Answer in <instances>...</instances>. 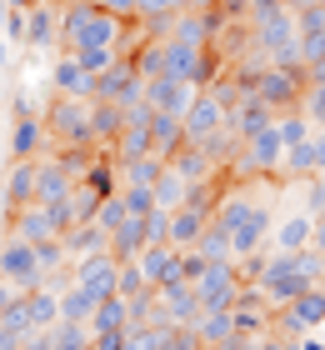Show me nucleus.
<instances>
[{"instance_id": "obj_1", "label": "nucleus", "mask_w": 325, "mask_h": 350, "mask_svg": "<svg viewBox=\"0 0 325 350\" xmlns=\"http://www.w3.org/2000/svg\"><path fill=\"white\" fill-rule=\"evenodd\" d=\"M216 226L231 235V250H235V260H246V256H260V245H265V235H270V211L265 205H255L246 190L240 196H225L216 205Z\"/></svg>"}, {"instance_id": "obj_2", "label": "nucleus", "mask_w": 325, "mask_h": 350, "mask_svg": "<svg viewBox=\"0 0 325 350\" xmlns=\"http://www.w3.org/2000/svg\"><path fill=\"white\" fill-rule=\"evenodd\" d=\"M120 36H125V25L116 15L95 10L90 0H65L60 5V45L65 51H90V45H116L120 51Z\"/></svg>"}, {"instance_id": "obj_3", "label": "nucleus", "mask_w": 325, "mask_h": 350, "mask_svg": "<svg viewBox=\"0 0 325 350\" xmlns=\"http://www.w3.org/2000/svg\"><path fill=\"white\" fill-rule=\"evenodd\" d=\"M250 40H255V55H265L270 66L300 70V30H296V10L290 5L250 21Z\"/></svg>"}, {"instance_id": "obj_4", "label": "nucleus", "mask_w": 325, "mask_h": 350, "mask_svg": "<svg viewBox=\"0 0 325 350\" xmlns=\"http://www.w3.org/2000/svg\"><path fill=\"white\" fill-rule=\"evenodd\" d=\"M216 70H220V60H216L210 45L160 40V75H166V81H181V85L205 90V85H216Z\"/></svg>"}, {"instance_id": "obj_5", "label": "nucleus", "mask_w": 325, "mask_h": 350, "mask_svg": "<svg viewBox=\"0 0 325 350\" xmlns=\"http://www.w3.org/2000/svg\"><path fill=\"white\" fill-rule=\"evenodd\" d=\"M86 105H90V100H70V95H55V100L40 110L51 146H60V150H90V120H86Z\"/></svg>"}, {"instance_id": "obj_6", "label": "nucleus", "mask_w": 325, "mask_h": 350, "mask_svg": "<svg viewBox=\"0 0 325 350\" xmlns=\"http://www.w3.org/2000/svg\"><path fill=\"white\" fill-rule=\"evenodd\" d=\"M255 100H265L275 116L281 110H300V95H305V70H285V66H265L260 81L250 85Z\"/></svg>"}, {"instance_id": "obj_7", "label": "nucleus", "mask_w": 325, "mask_h": 350, "mask_svg": "<svg viewBox=\"0 0 325 350\" xmlns=\"http://www.w3.org/2000/svg\"><path fill=\"white\" fill-rule=\"evenodd\" d=\"M0 280H10L15 291H36V285H45L36 245L21 241V235H5V241H0Z\"/></svg>"}, {"instance_id": "obj_8", "label": "nucleus", "mask_w": 325, "mask_h": 350, "mask_svg": "<svg viewBox=\"0 0 325 350\" xmlns=\"http://www.w3.org/2000/svg\"><path fill=\"white\" fill-rule=\"evenodd\" d=\"M235 295H240V265H205V275L195 280L200 310H231Z\"/></svg>"}, {"instance_id": "obj_9", "label": "nucleus", "mask_w": 325, "mask_h": 350, "mask_svg": "<svg viewBox=\"0 0 325 350\" xmlns=\"http://www.w3.org/2000/svg\"><path fill=\"white\" fill-rule=\"evenodd\" d=\"M181 131H185V146H200V140H210V135H220V131H225V105H220V95H216V90H200V95L190 100L185 120H181Z\"/></svg>"}, {"instance_id": "obj_10", "label": "nucleus", "mask_w": 325, "mask_h": 350, "mask_svg": "<svg viewBox=\"0 0 325 350\" xmlns=\"http://www.w3.org/2000/svg\"><path fill=\"white\" fill-rule=\"evenodd\" d=\"M70 285H80L86 295H95V300H105V295H116V285H120V265L105 256H86V260H75L70 265Z\"/></svg>"}, {"instance_id": "obj_11", "label": "nucleus", "mask_w": 325, "mask_h": 350, "mask_svg": "<svg viewBox=\"0 0 325 350\" xmlns=\"http://www.w3.org/2000/svg\"><path fill=\"white\" fill-rule=\"evenodd\" d=\"M195 85H181V81H166V75H155V81H145V105L155 110V116H175V120H185V110L195 100Z\"/></svg>"}, {"instance_id": "obj_12", "label": "nucleus", "mask_w": 325, "mask_h": 350, "mask_svg": "<svg viewBox=\"0 0 325 350\" xmlns=\"http://www.w3.org/2000/svg\"><path fill=\"white\" fill-rule=\"evenodd\" d=\"M181 256H185V250H175V245H145L140 256H135L145 285L160 291V285H170V280H185V275H181Z\"/></svg>"}, {"instance_id": "obj_13", "label": "nucleus", "mask_w": 325, "mask_h": 350, "mask_svg": "<svg viewBox=\"0 0 325 350\" xmlns=\"http://www.w3.org/2000/svg\"><path fill=\"white\" fill-rule=\"evenodd\" d=\"M155 306H160V315H166V325H195V315H200V300H195V285L190 280L160 285Z\"/></svg>"}, {"instance_id": "obj_14", "label": "nucleus", "mask_w": 325, "mask_h": 350, "mask_svg": "<svg viewBox=\"0 0 325 350\" xmlns=\"http://www.w3.org/2000/svg\"><path fill=\"white\" fill-rule=\"evenodd\" d=\"M216 25H220V15L216 10H181V15H175V21H170V36L166 40H181V45H210V40H216Z\"/></svg>"}, {"instance_id": "obj_15", "label": "nucleus", "mask_w": 325, "mask_h": 350, "mask_svg": "<svg viewBox=\"0 0 325 350\" xmlns=\"http://www.w3.org/2000/svg\"><path fill=\"white\" fill-rule=\"evenodd\" d=\"M75 180L80 175L70 170V165H60L55 155H40V175H36V200L40 205H55V200H65L75 190Z\"/></svg>"}, {"instance_id": "obj_16", "label": "nucleus", "mask_w": 325, "mask_h": 350, "mask_svg": "<svg viewBox=\"0 0 325 350\" xmlns=\"http://www.w3.org/2000/svg\"><path fill=\"white\" fill-rule=\"evenodd\" d=\"M51 85H55V95H70V100H95V75L80 70V60L70 51L51 66Z\"/></svg>"}, {"instance_id": "obj_17", "label": "nucleus", "mask_w": 325, "mask_h": 350, "mask_svg": "<svg viewBox=\"0 0 325 350\" xmlns=\"http://www.w3.org/2000/svg\"><path fill=\"white\" fill-rule=\"evenodd\" d=\"M15 220H10V235H21V241H30V245H40V241H60L55 235V220H51V205H21V211H10Z\"/></svg>"}, {"instance_id": "obj_18", "label": "nucleus", "mask_w": 325, "mask_h": 350, "mask_svg": "<svg viewBox=\"0 0 325 350\" xmlns=\"http://www.w3.org/2000/svg\"><path fill=\"white\" fill-rule=\"evenodd\" d=\"M51 135H45V120L40 116H21L15 120V135H10V161H40Z\"/></svg>"}, {"instance_id": "obj_19", "label": "nucleus", "mask_w": 325, "mask_h": 350, "mask_svg": "<svg viewBox=\"0 0 325 350\" xmlns=\"http://www.w3.org/2000/svg\"><path fill=\"white\" fill-rule=\"evenodd\" d=\"M86 120H90V146H116V135L125 131V110L110 105V100H90L86 105Z\"/></svg>"}, {"instance_id": "obj_20", "label": "nucleus", "mask_w": 325, "mask_h": 350, "mask_svg": "<svg viewBox=\"0 0 325 350\" xmlns=\"http://www.w3.org/2000/svg\"><path fill=\"white\" fill-rule=\"evenodd\" d=\"M145 250V226H140V215H125L116 230H110V241H105V256L116 260V265H130Z\"/></svg>"}, {"instance_id": "obj_21", "label": "nucleus", "mask_w": 325, "mask_h": 350, "mask_svg": "<svg viewBox=\"0 0 325 350\" xmlns=\"http://www.w3.org/2000/svg\"><path fill=\"white\" fill-rule=\"evenodd\" d=\"M190 330H195V340H200V350H220L235 336V315L231 310H200Z\"/></svg>"}, {"instance_id": "obj_22", "label": "nucleus", "mask_w": 325, "mask_h": 350, "mask_svg": "<svg viewBox=\"0 0 325 350\" xmlns=\"http://www.w3.org/2000/svg\"><path fill=\"white\" fill-rule=\"evenodd\" d=\"M25 40L36 45V51H45V45L60 40V5H55V0H51V5L25 10Z\"/></svg>"}, {"instance_id": "obj_23", "label": "nucleus", "mask_w": 325, "mask_h": 350, "mask_svg": "<svg viewBox=\"0 0 325 350\" xmlns=\"http://www.w3.org/2000/svg\"><path fill=\"white\" fill-rule=\"evenodd\" d=\"M166 165H170L175 175H181L185 185H210V175H216V165L205 161V150H200V146H181Z\"/></svg>"}, {"instance_id": "obj_24", "label": "nucleus", "mask_w": 325, "mask_h": 350, "mask_svg": "<svg viewBox=\"0 0 325 350\" xmlns=\"http://www.w3.org/2000/svg\"><path fill=\"white\" fill-rule=\"evenodd\" d=\"M36 175H40V161H15L10 180H5V205H10V211L36 205Z\"/></svg>"}, {"instance_id": "obj_25", "label": "nucleus", "mask_w": 325, "mask_h": 350, "mask_svg": "<svg viewBox=\"0 0 325 350\" xmlns=\"http://www.w3.org/2000/svg\"><path fill=\"white\" fill-rule=\"evenodd\" d=\"M105 241H110V235L95 226V220H90V226H75V230H65V235H60V245L70 250V265H75V260H86V256H101Z\"/></svg>"}, {"instance_id": "obj_26", "label": "nucleus", "mask_w": 325, "mask_h": 350, "mask_svg": "<svg viewBox=\"0 0 325 350\" xmlns=\"http://www.w3.org/2000/svg\"><path fill=\"white\" fill-rule=\"evenodd\" d=\"M311 230H315V215L311 211H296L275 226V250H305L311 245Z\"/></svg>"}, {"instance_id": "obj_27", "label": "nucleus", "mask_w": 325, "mask_h": 350, "mask_svg": "<svg viewBox=\"0 0 325 350\" xmlns=\"http://www.w3.org/2000/svg\"><path fill=\"white\" fill-rule=\"evenodd\" d=\"M185 146V131H181V120L175 116H151V150L160 155V161H170L175 150Z\"/></svg>"}, {"instance_id": "obj_28", "label": "nucleus", "mask_w": 325, "mask_h": 350, "mask_svg": "<svg viewBox=\"0 0 325 350\" xmlns=\"http://www.w3.org/2000/svg\"><path fill=\"white\" fill-rule=\"evenodd\" d=\"M25 306H30V321L36 325H55L60 321V291L55 285H36V291H21Z\"/></svg>"}, {"instance_id": "obj_29", "label": "nucleus", "mask_w": 325, "mask_h": 350, "mask_svg": "<svg viewBox=\"0 0 325 350\" xmlns=\"http://www.w3.org/2000/svg\"><path fill=\"white\" fill-rule=\"evenodd\" d=\"M130 325V306L120 295H105L101 306H95V315H90V336H105V330H125Z\"/></svg>"}, {"instance_id": "obj_30", "label": "nucleus", "mask_w": 325, "mask_h": 350, "mask_svg": "<svg viewBox=\"0 0 325 350\" xmlns=\"http://www.w3.org/2000/svg\"><path fill=\"white\" fill-rule=\"evenodd\" d=\"M95 306H101V300L86 295L80 285H60V321H80V325H90Z\"/></svg>"}, {"instance_id": "obj_31", "label": "nucleus", "mask_w": 325, "mask_h": 350, "mask_svg": "<svg viewBox=\"0 0 325 350\" xmlns=\"http://www.w3.org/2000/svg\"><path fill=\"white\" fill-rule=\"evenodd\" d=\"M51 350H90V325H80V321H55V325H51Z\"/></svg>"}, {"instance_id": "obj_32", "label": "nucleus", "mask_w": 325, "mask_h": 350, "mask_svg": "<svg viewBox=\"0 0 325 350\" xmlns=\"http://www.w3.org/2000/svg\"><path fill=\"white\" fill-rule=\"evenodd\" d=\"M185 196H190V185L166 165V170H160V180H155V205H160V211H175V205H185Z\"/></svg>"}, {"instance_id": "obj_33", "label": "nucleus", "mask_w": 325, "mask_h": 350, "mask_svg": "<svg viewBox=\"0 0 325 350\" xmlns=\"http://www.w3.org/2000/svg\"><path fill=\"white\" fill-rule=\"evenodd\" d=\"M70 55L80 60V70H86V75H105V70L120 60L116 45H90V51H70Z\"/></svg>"}, {"instance_id": "obj_34", "label": "nucleus", "mask_w": 325, "mask_h": 350, "mask_svg": "<svg viewBox=\"0 0 325 350\" xmlns=\"http://www.w3.org/2000/svg\"><path fill=\"white\" fill-rule=\"evenodd\" d=\"M160 170H166V161L160 155H140V161H125L120 165V180H135V185H155Z\"/></svg>"}, {"instance_id": "obj_35", "label": "nucleus", "mask_w": 325, "mask_h": 350, "mask_svg": "<svg viewBox=\"0 0 325 350\" xmlns=\"http://www.w3.org/2000/svg\"><path fill=\"white\" fill-rule=\"evenodd\" d=\"M120 200L130 215H151L155 211V185H135V180H120Z\"/></svg>"}, {"instance_id": "obj_36", "label": "nucleus", "mask_w": 325, "mask_h": 350, "mask_svg": "<svg viewBox=\"0 0 325 350\" xmlns=\"http://www.w3.org/2000/svg\"><path fill=\"white\" fill-rule=\"evenodd\" d=\"M181 10H190V0H140V25H155V21H175Z\"/></svg>"}, {"instance_id": "obj_37", "label": "nucleus", "mask_w": 325, "mask_h": 350, "mask_svg": "<svg viewBox=\"0 0 325 350\" xmlns=\"http://www.w3.org/2000/svg\"><path fill=\"white\" fill-rule=\"evenodd\" d=\"M140 226H145V245H170V211H155L151 215H140Z\"/></svg>"}, {"instance_id": "obj_38", "label": "nucleus", "mask_w": 325, "mask_h": 350, "mask_svg": "<svg viewBox=\"0 0 325 350\" xmlns=\"http://www.w3.org/2000/svg\"><path fill=\"white\" fill-rule=\"evenodd\" d=\"M125 215H130V211H125V200H120V190H116V196H105L101 205H95V226H101L105 235H110V230H116V226H120V220H125Z\"/></svg>"}, {"instance_id": "obj_39", "label": "nucleus", "mask_w": 325, "mask_h": 350, "mask_svg": "<svg viewBox=\"0 0 325 350\" xmlns=\"http://www.w3.org/2000/svg\"><path fill=\"white\" fill-rule=\"evenodd\" d=\"M95 10H105V15H116L120 25H140V0H90Z\"/></svg>"}, {"instance_id": "obj_40", "label": "nucleus", "mask_w": 325, "mask_h": 350, "mask_svg": "<svg viewBox=\"0 0 325 350\" xmlns=\"http://www.w3.org/2000/svg\"><path fill=\"white\" fill-rule=\"evenodd\" d=\"M151 285H145V275H140V265L130 260V265H120V285H116V295L120 300H135V295H145Z\"/></svg>"}, {"instance_id": "obj_41", "label": "nucleus", "mask_w": 325, "mask_h": 350, "mask_svg": "<svg viewBox=\"0 0 325 350\" xmlns=\"http://www.w3.org/2000/svg\"><path fill=\"white\" fill-rule=\"evenodd\" d=\"M0 321H5L10 330H21V336H25V330H36V321H30V306H25V295H15V300H10V310H0Z\"/></svg>"}, {"instance_id": "obj_42", "label": "nucleus", "mask_w": 325, "mask_h": 350, "mask_svg": "<svg viewBox=\"0 0 325 350\" xmlns=\"http://www.w3.org/2000/svg\"><path fill=\"white\" fill-rule=\"evenodd\" d=\"M155 350H200V340H195V330H190V325H175Z\"/></svg>"}, {"instance_id": "obj_43", "label": "nucleus", "mask_w": 325, "mask_h": 350, "mask_svg": "<svg viewBox=\"0 0 325 350\" xmlns=\"http://www.w3.org/2000/svg\"><path fill=\"white\" fill-rule=\"evenodd\" d=\"M5 36H10V40H25V10H21V5L5 10Z\"/></svg>"}, {"instance_id": "obj_44", "label": "nucleus", "mask_w": 325, "mask_h": 350, "mask_svg": "<svg viewBox=\"0 0 325 350\" xmlns=\"http://www.w3.org/2000/svg\"><path fill=\"white\" fill-rule=\"evenodd\" d=\"M21 350H51V325H36V330H25Z\"/></svg>"}, {"instance_id": "obj_45", "label": "nucleus", "mask_w": 325, "mask_h": 350, "mask_svg": "<svg viewBox=\"0 0 325 350\" xmlns=\"http://www.w3.org/2000/svg\"><path fill=\"white\" fill-rule=\"evenodd\" d=\"M311 245L325 256V215H315V230H311Z\"/></svg>"}, {"instance_id": "obj_46", "label": "nucleus", "mask_w": 325, "mask_h": 350, "mask_svg": "<svg viewBox=\"0 0 325 350\" xmlns=\"http://www.w3.org/2000/svg\"><path fill=\"white\" fill-rule=\"evenodd\" d=\"M15 295H21V291H15L10 280H0V310H10V300H15Z\"/></svg>"}, {"instance_id": "obj_47", "label": "nucleus", "mask_w": 325, "mask_h": 350, "mask_svg": "<svg viewBox=\"0 0 325 350\" xmlns=\"http://www.w3.org/2000/svg\"><path fill=\"white\" fill-rule=\"evenodd\" d=\"M296 345H300V350H325V340H320V330H311V336H300Z\"/></svg>"}, {"instance_id": "obj_48", "label": "nucleus", "mask_w": 325, "mask_h": 350, "mask_svg": "<svg viewBox=\"0 0 325 350\" xmlns=\"http://www.w3.org/2000/svg\"><path fill=\"white\" fill-rule=\"evenodd\" d=\"M10 5H21V10H36V5H51V0H10Z\"/></svg>"}, {"instance_id": "obj_49", "label": "nucleus", "mask_w": 325, "mask_h": 350, "mask_svg": "<svg viewBox=\"0 0 325 350\" xmlns=\"http://www.w3.org/2000/svg\"><path fill=\"white\" fill-rule=\"evenodd\" d=\"M5 60H10V45H5V40H0V66H5Z\"/></svg>"}, {"instance_id": "obj_50", "label": "nucleus", "mask_w": 325, "mask_h": 350, "mask_svg": "<svg viewBox=\"0 0 325 350\" xmlns=\"http://www.w3.org/2000/svg\"><path fill=\"white\" fill-rule=\"evenodd\" d=\"M5 10H10V5H0V25H5Z\"/></svg>"}, {"instance_id": "obj_51", "label": "nucleus", "mask_w": 325, "mask_h": 350, "mask_svg": "<svg viewBox=\"0 0 325 350\" xmlns=\"http://www.w3.org/2000/svg\"><path fill=\"white\" fill-rule=\"evenodd\" d=\"M315 5H325V0H315Z\"/></svg>"}, {"instance_id": "obj_52", "label": "nucleus", "mask_w": 325, "mask_h": 350, "mask_svg": "<svg viewBox=\"0 0 325 350\" xmlns=\"http://www.w3.org/2000/svg\"><path fill=\"white\" fill-rule=\"evenodd\" d=\"M320 291H325V285H320Z\"/></svg>"}]
</instances>
